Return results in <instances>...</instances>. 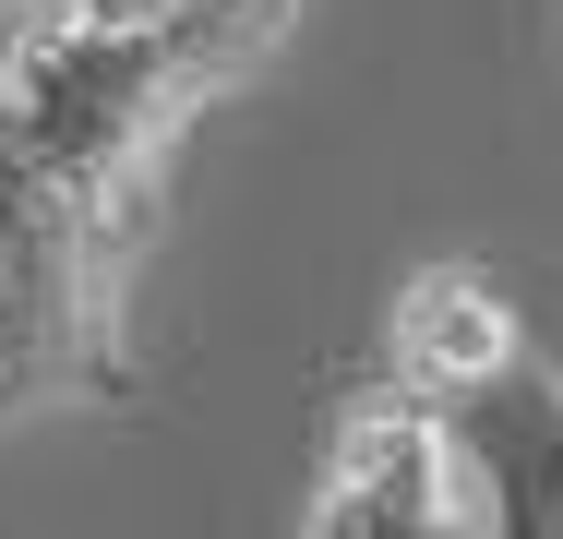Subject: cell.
Masks as SVG:
<instances>
[{"instance_id":"6da1fadb","label":"cell","mask_w":563,"mask_h":539,"mask_svg":"<svg viewBox=\"0 0 563 539\" xmlns=\"http://www.w3.org/2000/svg\"><path fill=\"white\" fill-rule=\"evenodd\" d=\"M312 0H48L0 61V431L120 408L132 276L168 216L192 120L288 48Z\"/></svg>"},{"instance_id":"7a4b0ae2","label":"cell","mask_w":563,"mask_h":539,"mask_svg":"<svg viewBox=\"0 0 563 539\" xmlns=\"http://www.w3.org/2000/svg\"><path fill=\"white\" fill-rule=\"evenodd\" d=\"M312 528L324 539H444L479 528V480H467V443L432 396H372L324 455V492H312Z\"/></svg>"},{"instance_id":"3957f363","label":"cell","mask_w":563,"mask_h":539,"mask_svg":"<svg viewBox=\"0 0 563 539\" xmlns=\"http://www.w3.org/2000/svg\"><path fill=\"white\" fill-rule=\"evenodd\" d=\"M455 443H467V480H479V528L504 539H563V372H540L528 348L444 396Z\"/></svg>"},{"instance_id":"277c9868","label":"cell","mask_w":563,"mask_h":539,"mask_svg":"<svg viewBox=\"0 0 563 539\" xmlns=\"http://www.w3.org/2000/svg\"><path fill=\"white\" fill-rule=\"evenodd\" d=\"M516 348H528V336H516V312L492 300V276L432 264V276H408L396 312H384V384H408V396L444 408V396H467V384H492Z\"/></svg>"},{"instance_id":"5b68a950","label":"cell","mask_w":563,"mask_h":539,"mask_svg":"<svg viewBox=\"0 0 563 539\" xmlns=\"http://www.w3.org/2000/svg\"><path fill=\"white\" fill-rule=\"evenodd\" d=\"M36 12H48V0H0V61L24 48V24H36Z\"/></svg>"},{"instance_id":"8992f818","label":"cell","mask_w":563,"mask_h":539,"mask_svg":"<svg viewBox=\"0 0 563 539\" xmlns=\"http://www.w3.org/2000/svg\"><path fill=\"white\" fill-rule=\"evenodd\" d=\"M109 12H132V0H109Z\"/></svg>"}]
</instances>
